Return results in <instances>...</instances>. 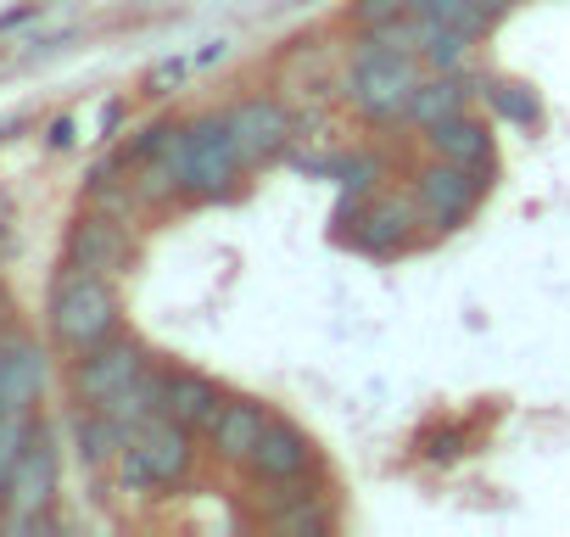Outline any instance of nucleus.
<instances>
[{
  "label": "nucleus",
  "instance_id": "obj_33",
  "mask_svg": "<svg viewBox=\"0 0 570 537\" xmlns=\"http://www.w3.org/2000/svg\"><path fill=\"white\" fill-rule=\"evenodd\" d=\"M12 336H18V331H12ZM12 336H7V342H0V375H7V348H12Z\"/></svg>",
  "mask_w": 570,
  "mask_h": 537
},
{
  "label": "nucleus",
  "instance_id": "obj_13",
  "mask_svg": "<svg viewBox=\"0 0 570 537\" xmlns=\"http://www.w3.org/2000/svg\"><path fill=\"white\" fill-rule=\"evenodd\" d=\"M229 403V392L213 381V375H202V370H168V387H163V414L168 420H179L185 431H202L207 437V426L218 420V409Z\"/></svg>",
  "mask_w": 570,
  "mask_h": 537
},
{
  "label": "nucleus",
  "instance_id": "obj_34",
  "mask_svg": "<svg viewBox=\"0 0 570 537\" xmlns=\"http://www.w3.org/2000/svg\"><path fill=\"white\" fill-rule=\"evenodd\" d=\"M292 7H308V0H292Z\"/></svg>",
  "mask_w": 570,
  "mask_h": 537
},
{
  "label": "nucleus",
  "instance_id": "obj_10",
  "mask_svg": "<svg viewBox=\"0 0 570 537\" xmlns=\"http://www.w3.org/2000/svg\"><path fill=\"white\" fill-rule=\"evenodd\" d=\"M224 118H229V129H235L246 163H274L285 146L297 140V118H292V107H285L279 96H246V101H235Z\"/></svg>",
  "mask_w": 570,
  "mask_h": 537
},
{
  "label": "nucleus",
  "instance_id": "obj_32",
  "mask_svg": "<svg viewBox=\"0 0 570 537\" xmlns=\"http://www.w3.org/2000/svg\"><path fill=\"white\" fill-rule=\"evenodd\" d=\"M481 7H487L492 18H503V12H514V7H520V0H481Z\"/></svg>",
  "mask_w": 570,
  "mask_h": 537
},
{
  "label": "nucleus",
  "instance_id": "obj_11",
  "mask_svg": "<svg viewBox=\"0 0 570 537\" xmlns=\"http://www.w3.org/2000/svg\"><path fill=\"white\" fill-rule=\"evenodd\" d=\"M308 470H314V437L303 426L274 414L268 431H263V442L246 459V476L252 481H268V487H285V481H303Z\"/></svg>",
  "mask_w": 570,
  "mask_h": 537
},
{
  "label": "nucleus",
  "instance_id": "obj_25",
  "mask_svg": "<svg viewBox=\"0 0 570 537\" xmlns=\"http://www.w3.org/2000/svg\"><path fill=\"white\" fill-rule=\"evenodd\" d=\"M174 129H179V118H157V124H146V129H140V135H135L129 146H124L129 168H135V163H146V157H157V152H163V146L174 140Z\"/></svg>",
  "mask_w": 570,
  "mask_h": 537
},
{
  "label": "nucleus",
  "instance_id": "obj_6",
  "mask_svg": "<svg viewBox=\"0 0 570 537\" xmlns=\"http://www.w3.org/2000/svg\"><path fill=\"white\" fill-rule=\"evenodd\" d=\"M409 196L420 207V224L431 230H459L481 196H487V174L464 168V163H448V157H425L414 174H409Z\"/></svg>",
  "mask_w": 570,
  "mask_h": 537
},
{
  "label": "nucleus",
  "instance_id": "obj_17",
  "mask_svg": "<svg viewBox=\"0 0 570 537\" xmlns=\"http://www.w3.org/2000/svg\"><path fill=\"white\" fill-rule=\"evenodd\" d=\"M464 107H470V85H464L459 74H436V79H420V90L409 96L403 124L431 129V124H442V118H453V113H464Z\"/></svg>",
  "mask_w": 570,
  "mask_h": 537
},
{
  "label": "nucleus",
  "instance_id": "obj_22",
  "mask_svg": "<svg viewBox=\"0 0 570 537\" xmlns=\"http://www.w3.org/2000/svg\"><path fill=\"white\" fill-rule=\"evenodd\" d=\"M35 431H40L35 409H0V515H7V481H12L23 448L35 442Z\"/></svg>",
  "mask_w": 570,
  "mask_h": 537
},
{
  "label": "nucleus",
  "instance_id": "obj_21",
  "mask_svg": "<svg viewBox=\"0 0 570 537\" xmlns=\"http://www.w3.org/2000/svg\"><path fill=\"white\" fill-rule=\"evenodd\" d=\"M481 96H487V107H492L503 124H514V129H542V101H537L531 85H520V79H481Z\"/></svg>",
  "mask_w": 570,
  "mask_h": 537
},
{
  "label": "nucleus",
  "instance_id": "obj_2",
  "mask_svg": "<svg viewBox=\"0 0 570 537\" xmlns=\"http://www.w3.org/2000/svg\"><path fill=\"white\" fill-rule=\"evenodd\" d=\"M46 325H51V342H57L62 353H90L96 342L118 336V331H124V303H118L112 275H96V268L62 263L57 275H51Z\"/></svg>",
  "mask_w": 570,
  "mask_h": 537
},
{
  "label": "nucleus",
  "instance_id": "obj_16",
  "mask_svg": "<svg viewBox=\"0 0 570 537\" xmlns=\"http://www.w3.org/2000/svg\"><path fill=\"white\" fill-rule=\"evenodd\" d=\"M470 46H475V35H464V29H453V23H442V18L414 12V57H420L431 74H459L464 57H470Z\"/></svg>",
  "mask_w": 570,
  "mask_h": 537
},
{
  "label": "nucleus",
  "instance_id": "obj_30",
  "mask_svg": "<svg viewBox=\"0 0 570 537\" xmlns=\"http://www.w3.org/2000/svg\"><path fill=\"white\" fill-rule=\"evenodd\" d=\"M118 124H124V101H112V107H107V113H101V135H112V129H118Z\"/></svg>",
  "mask_w": 570,
  "mask_h": 537
},
{
  "label": "nucleus",
  "instance_id": "obj_29",
  "mask_svg": "<svg viewBox=\"0 0 570 537\" xmlns=\"http://www.w3.org/2000/svg\"><path fill=\"white\" fill-rule=\"evenodd\" d=\"M12 331H23V325H18V314H12V303H7V297H0V342H7Z\"/></svg>",
  "mask_w": 570,
  "mask_h": 537
},
{
  "label": "nucleus",
  "instance_id": "obj_31",
  "mask_svg": "<svg viewBox=\"0 0 570 537\" xmlns=\"http://www.w3.org/2000/svg\"><path fill=\"white\" fill-rule=\"evenodd\" d=\"M224 57H229V40H213V46H207L196 62H224Z\"/></svg>",
  "mask_w": 570,
  "mask_h": 537
},
{
  "label": "nucleus",
  "instance_id": "obj_19",
  "mask_svg": "<svg viewBox=\"0 0 570 537\" xmlns=\"http://www.w3.org/2000/svg\"><path fill=\"white\" fill-rule=\"evenodd\" d=\"M163 387H168V370H157V364H151L140 381H129V387L107 403V414H112V420L135 437L146 420H157V414H163Z\"/></svg>",
  "mask_w": 570,
  "mask_h": 537
},
{
  "label": "nucleus",
  "instance_id": "obj_26",
  "mask_svg": "<svg viewBox=\"0 0 570 537\" xmlns=\"http://www.w3.org/2000/svg\"><path fill=\"white\" fill-rule=\"evenodd\" d=\"M185 68H190L185 57H168V62H157V68L146 74V90H151V96H163L168 85H179V79H185Z\"/></svg>",
  "mask_w": 570,
  "mask_h": 537
},
{
  "label": "nucleus",
  "instance_id": "obj_3",
  "mask_svg": "<svg viewBox=\"0 0 570 537\" xmlns=\"http://www.w3.org/2000/svg\"><path fill=\"white\" fill-rule=\"evenodd\" d=\"M420 57L403 51V46H381V40H364L353 51V68H347V107L370 124H403L409 113V96L420 90Z\"/></svg>",
  "mask_w": 570,
  "mask_h": 537
},
{
  "label": "nucleus",
  "instance_id": "obj_18",
  "mask_svg": "<svg viewBox=\"0 0 570 537\" xmlns=\"http://www.w3.org/2000/svg\"><path fill=\"white\" fill-rule=\"evenodd\" d=\"M73 442H79V459H85L90 470H101V465H112V459L124 453L129 431H124L107 409H73Z\"/></svg>",
  "mask_w": 570,
  "mask_h": 537
},
{
  "label": "nucleus",
  "instance_id": "obj_4",
  "mask_svg": "<svg viewBox=\"0 0 570 537\" xmlns=\"http://www.w3.org/2000/svg\"><path fill=\"white\" fill-rule=\"evenodd\" d=\"M190 470H196V431H185V426L168 420V414L146 420V426L124 442V453L112 459V476H118L124 492L179 487Z\"/></svg>",
  "mask_w": 570,
  "mask_h": 537
},
{
  "label": "nucleus",
  "instance_id": "obj_12",
  "mask_svg": "<svg viewBox=\"0 0 570 537\" xmlns=\"http://www.w3.org/2000/svg\"><path fill=\"white\" fill-rule=\"evenodd\" d=\"M268 420H274V409H263L257 398H229V403L218 409V420L207 426V448H213V459H224V465H246L252 448L263 442Z\"/></svg>",
  "mask_w": 570,
  "mask_h": 537
},
{
  "label": "nucleus",
  "instance_id": "obj_28",
  "mask_svg": "<svg viewBox=\"0 0 570 537\" xmlns=\"http://www.w3.org/2000/svg\"><path fill=\"white\" fill-rule=\"evenodd\" d=\"M46 146H51V152H68V146H73V118H57V124L46 129Z\"/></svg>",
  "mask_w": 570,
  "mask_h": 537
},
{
  "label": "nucleus",
  "instance_id": "obj_20",
  "mask_svg": "<svg viewBox=\"0 0 570 537\" xmlns=\"http://www.w3.org/2000/svg\"><path fill=\"white\" fill-rule=\"evenodd\" d=\"M268 526L285 537H325V531H336V504L325 492H292V504H279L268 515Z\"/></svg>",
  "mask_w": 570,
  "mask_h": 537
},
{
  "label": "nucleus",
  "instance_id": "obj_8",
  "mask_svg": "<svg viewBox=\"0 0 570 537\" xmlns=\"http://www.w3.org/2000/svg\"><path fill=\"white\" fill-rule=\"evenodd\" d=\"M62 263L96 268V275H124V268L135 263V235H129V218H112V213H101V207H85V213L68 224Z\"/></svg>",
  "mask_w": 570,
  "mask_h": 537
},
{
  "label": "nucleus",
  "instance_id": "obj_5",
  "mask_svg": "<svg viewBox=\"0 0 570 537\" xmlns=\"http://www.w3.org/2000/svg\"><path fill=\"white\" fill-rule=\"evenodd\" d=\"M151 370V353H146V342L140 336H107V342H96L90 353H73V370H68V392H73V403L79 409H107L129 381H140Z\"/></svg>",
  "mask_w": 570,
  "mask_h": 537
},
{
  "label": "nucleus",
  "instance_id": "obj_15",
  "mask_svg": "<svg viewBox=\"0 0 570 537\" xmlns=\"http://www.w3.org/2000/svg\"><path fill=\"white\" fill-rule=\"evenodd\" d=\"M425 152H431V157H448V163H464V168H475V174H492V163H498L492 129H487L481 118H470V113H453V118L431 124V129H425Z\"/></svg>",
  "mask_w": 570,
  "mask_h": 537
},
{
  "label": "nucleus",
  "instance_id": "obj_24",
  "mask_svg": "<svg viewBox=\"0 0 570 537\" xmlns=\"http://www.w3.org/2000/svg\"><path fill=\"white\" fill-rule=\"evenodd\" d=\"M409 12H414L409 0H353V7H347V23H353L358 35H370V29L397 23V18H409Z\"/></svg>",
  "mask_w": 570,
  "mask_h": 537
},
{
  "label": "nucleus",
  "instance_id": "obj_7",
  "mask_svg": "<svg viewBox=\"0 0 570 537\" xmlns=\"http://www.w3.org/2000/svg\"><path fill=\"white\" fill-rule=\"evenodd\" d=\"M57 481H62V453H57V431L40 420L35 442L23 448L12 481H7V520L12 526H51V504H57Z\"/></svg>",
  "mask_w": 570,
  "mask_h": 537
},
{
  "label": "nucleus",
  "instance_id": "obj_23",
  "mask_svg": "<svg viewBox=\"0 0 570 537\" xmlns=\"http://www.w3.org/2000/svg\"><path fill=\"white\" fill-rule=\"evenodd\" d=\"M414 12H425V18H442V23H453V29H464V35H487L498 18L481 7V0H409Z\"/></svg>",
  "mask_w": 570,
  "mask_h": 537
},
{
  "label": "nucleus",
  "instance_id": "obj_27",
  "mask_svg": "<svg viewBox=\"0 0 570 537\" xmlns=\"http://www.w3.org/2000/svg\"><path fill=\"white\" fill-rule=\"evenodd\" d=\"M436 465H448V459H459V431H436V442L425 448Z\"/></svg>",
  "mask_w": 570,
  "mask_h": 537
},
{
  "label": "nucleus",
  "instance_id": "obj_35",
  "mask_svg": "<svg viewBox=\"0 0 570 537\" xmlns=\"http://www.w3.org/2000/svg\"><path fill=\"white\" fill-rule=\"evenodd\" d=\"M0 297H7V292H0Z\"/></svg>",
  "mask_w": 570,
  "mask_h": 537
},
{
  "label": "nucleus",
  "instance_id": "obj_9",
  "mask_svg": "<svg viewBox=\"0 0 570 537\" xmlns=\"http://www.w3.org/2000/svg\"><path fill=\"white\" fill-rule=\"evenodd\" d=\"M414 218H420L414 196H409V202H397V196H364V202L342 207V224H353L347 241H353L358 252H370V257L409 252V246H414V230H409Z\"/></svg>",
  "mask_w": 570,
  "mask_h": 537
},
{
  "label": "nucleus",
  "instance_id": "obj_14",
  "mask_svg": "<svg viewBox=\"0 0 570 537\" xmlns=\"http://www.w3.org/2000/svg\"><path fill=\"white\" fill-rule=\"evenodd\" d=\"M46 381H51V353L29 331H18L7 348V375H0V409H40Z\"/></svg>",
  "mask_w": 570,
  "mask_h": 537
},
{
  "label": "nucleus",
  "instance_id": "obj_1",
  "mask_svg": "<svg viewBox=\"0 0 570 537\" xmlns=\"http://www.w3.org/2000/svg\"><path fill=\"white\" fill-rule=\"evenodd\" d=\"M168 163L179 174V196H190V202H224V196H235L240 191V174L252 168L224 113L185 118L174 129V140H168Z\"/></svg>",
  "mask_w": 570,
  "mask_h": 537
}]
</instances>
